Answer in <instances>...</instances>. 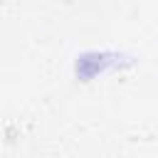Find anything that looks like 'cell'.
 I'll list each match as a JSON object with an SVG mask.
<instances>
[{"label": "cell", "instance_id": "6da1fadb", "mask_svg": "<svg viewBox=\"0 0 158 158\" xmlns=\"http://www.w3.org/2000/svg\"><path fill=\"white\" fill-rule=\"evenodd\" d=\"M111 54H99V52H86V54H81L79 57V62H77V74L81 77V79H91V77H96V72H104L106 67H111L114 62H106Z\"/></svg>", "mask_w": 158, "mask_h": 158}]
</instances>
